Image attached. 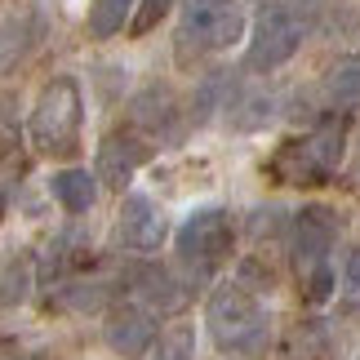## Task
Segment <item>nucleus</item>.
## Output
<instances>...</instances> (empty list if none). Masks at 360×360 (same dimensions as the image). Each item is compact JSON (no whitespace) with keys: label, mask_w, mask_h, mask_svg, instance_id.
<instances>
[{"label":"nucleus","mask_w":360,"mask_h":360,"mask_svg":"<svg viewBox=\"0 0 360 360\" xmlns=\"http://www.w3.org/2000/svg\"><path fill=\"white\" fill-rule=\"evenodd\" d=\"M271 112H276V98L267 89H245L227 103V120L236 124V129H262V124L271 120Z\"/></svg>","instance_id":"9b49d317"},{"label":"nucleus","mask_w":360,"mask_h":360,"mask_svg":"<svg viewBox=\"0 0 360 360\" xmlns=\"http://www.w3.org/2000/svg\"><path fill=\"white\" fill-rule=\"evenodd\" d=\"M143 156H147V147L138 143L134 134H107L98 143V178L112 191H124L129 178H134V169L143 165Z\"/></svg>","instance_id":"9d476101"},{"label":"nucleus","mask_w":360,"mask_h":360,"mask_svg":"<svg viewBox=\"0 0 360 360\" xmlns=\"http://www.w3.org/2000/svg\"><path fill=\"white\" fill-rule=\"evenodd\" d=\"M32 138L45 156H67L76 151L80 138V89L72 76L49 80L45 94H40L36 112H32Z\"/></svg>","instance_id":"f03ea898"},{"label":"nucleus","mask_w":360,"mask_h":360,"mask_svg":"<svg viewBox=\"0 0 360 360\" xmlns=\"http://www.w3.org/2000/svg\"><path fill=\"white\" fill-rule=\"evenodd\" d=\"M191 352H196V334H191L187 325H174V329L160 334L156 356H151V360H191Z\"/></svg>","instance_id":"f3484780"},{"label":"nucleus","mask_w":360,"mask_h":360,"mask_svg":"<svg viewBox=\"0 0 360 360\" xmlns=\"http://www.w3.org/2000/svg\"><path fill=\"white\" fill-rule=\"evenodd\" d=\"M302 45V22L285 5H262L254 18V40H249V72H276L294 58Z\"/></svg>","instance_id":"20e7f679"},{"label":"nucleus","mask_w":360,"mask_h":360,"mask_svg":"<svg viewBox=\"0 0 360 360\" xmlns=\"http://www.w3.org/2000/svg\"><path fill=\"white\" fill-rule=\"evenodd\" d=\"M138 294H143L151 307H160V311H174L178 302H183V289L174 285V276L169 271H156V267H147V271H138Z\"/></svg>","instance_id":"4468645a"},{"label":"nucleus","mask_w":360,"mask_h":360,"mask_svg":"<svg viewBox=\"0 0 360 360\" xmlns=\"http://www.w3.org/2000/svg\"><path fill=\"white\" fill-rule=\"evenodd\" d=\"M245 32V18L236 9V0H183V22H178V49L196 45L200 49H231Z\"/></svg>","instance_id":"7ed1b4c3"},{"label":"nucleus","mask_w":360,"mask_h":360,"mask_svg":"<svg viewBox=\"0 0 360 360\" xmlns=\"http://www.w3.org/2000/svg\"><path fill=\"white\" fill-rule=\"evenodd\" d=\"M329 289H334V276H329V267H321V271L307 276V298H311V302H325Z\"/></svg>","instance_id":"412c9836"},{"label":"nucleus","mask_w":360,"mask_h":360,"mask_svg":"<svg viewBox=\"0 0 360 360\" xmlns=\"http://www.w3.org/2000/svg\"><path fill=\"white\" fill-rule=\"evenodd\" d=\"M231 249V218L227 210H196L178 227V258L191 262V267L210 271L214 262H223Z\"/></svg>","instance_id":"39448f33"},{"label":"nucleus","mask_w":360,"mask_h":360,"mask_svg":"<svg viewBox=\"0 0 360 360\" xmlns=\"http://www.w3.org/2000/svg\"><path fill=\"white\" fill-rule=\"evenodd\" d=\"M116 231H120V245H124V249L151 254V249H160V240H165V231H169V223H165L160 205H151L143 191H129V196L120 200Z\"/></svg>","instance_id":"0eeeda50"},{"label":"nucleus","mask_w":360,"mask_h":360,"mask_svg":"<svg viewBox=\"0 0 360 360\" xmlns=\"http://www.w3.org/2000/svg\"><path fill=\"white\" fill-rule=\"evenodd\" d=\"M338 160H342V124L329 120V124H321L311 138H302V143L285 147L281 169L302 183V178H325L329 169H338Z\"/></svg>","instance_id":"423d86ee"},{"label":"nucleus","mask_w":360,"mask_h":360,"mask_svg":"<svg viewBox=\"0 0 360 360\" xmlns=\"http://www.w3.org/2000/svg\"><path fill=\"white\" fill-rule=\"evenodd\" d=\"M169 5H174V0H143V5H138V18H134V32L138 36L151 32V27L160 22V13H169Z\"/></svg>","instance_id":"6ab92c4d"},{"label":"nucleus","mask_w":360,"mask_h":360,"mask_svg":"<svg viewBox=\"0 0 360 360\" xmlns=\"http://www.w3.org/2000/svg\"><path fill=\"white\" fill-rule=\"evenodd\" d=\"M205 329H210V338L223 352L245 356L267 342V311L240 285H223V289H214L210 307H205Z\"/></svg>","instance_id":"f257e3e1"},{"label":"nucleus","mask_w":360,"mask_h":360,"mask_svg":"<svg viewBox=\"0 0 360 360\" xmlns=\"http://www.w3.org/2000/svg\"><path fill=\"white\" fill-rule=\"evenodd\" d=\"M27 294V262L13 258L5 271H0V302H18Z\"/></svg>","instance_id":"a211bd4d"},{"label":"nucleus","mask_w":360,"mask_h":360,"mask_svg":"<svg viewBox=\"0 0 360 360\" xmlns=\"http://www.w3.org/2000/svg\"><path fill=\"white\" fill-rule=\"evenodd\" d=\"M342 298L360 307V249L347 254V267H342Z\"/></svg>","instance_id":"aec40b11"},{"label":"nucleus","mask_w":360,"mask_h":360,"mask_svg":"<svg viewBox=\"0 0 360 360\" xmlns=\"http://www.w3.org/2000/svg\"><path fill=\"white\" fill-rule=\"evenodd\" d=\"M151 342H156V325L143 307H116L107 316V347L124 360H138Z\"/></svg>","instance_id":"1a4fd4ad"},{"label":"nucleus","mask_w":360,"mask_h":360,"mask_svg":"<svg viewBox=\"0 0 360 360\" xmlns=\"http://www.w3.org/2000/svg\"><path fill=\"white\" fill-rule=\"evenodd\" d=\"M53 196H58V205H63V210H72V214H85V210H94L98 183L89 178V169H63L58 178H53Z\"/></svg>","instance_id":"f8f14e48"},{"label":"nucleus","mask_w":360,"mask_h":360,"mask_svg":"<svg viewBox=\"0 0 360 360\" xmlns=\"http://www.w3.org/2000/svg\"><path fill=\"white\" fill-rule=\"evenodd\" d=\"M325 89H329V98H338V103L360 98V58H338L325 76Z\"/></svg>","instance_id":"dca6fc26"},{"label":"nucleus","mask_w":360,"mask_h":360,"mask_svg":"<svg viewBox=\"0 0 360 360\" xmlns=\"http://www.w3.org/2000/svg\"><path fill=\"white\" fill-rule=\"evenodd\" d=\"M129 9H134V0H94V9H89V32L107 40V36H116L124 18H129Z\"/></svg>","instance_id":"2eb2a0df"},{"label":"nucleus","mask_w":360,"mask_h":360,"mask_svg":"<svg viewBox=\"0 0 360 360\" xmlns=\"http://www.w3.org/2000/svg\"><path fill=\"white\" fill-rule=\"evenodd\" d=\"M0 360H27V356H18V352H0Z\"/></svg>","instance_id":"4be33fe9"},{"label":"nucleus","mask_w":360,"mask_h":360,"mask_svg":"<svg viewBox=\"0 0 360 360\" xmlns=\"http://www.w3.org/2000/svg\"><path fill=\"white\" fill-rule=\"evenodd\" d=\"M0 200H5V196H0Z\"/></svg>","instance_id":"5701e85b"},{"label":"nucleus","mask_w":360,"mask_h":360,"mask_svg":"<svg viewBox=\"0 0 360 360\" xmlns=\"http://www.w3.org/2000/svg\"><path fill=\"white\" fill-rule=\"evenodd\" d=\"M32 49V13H13L0 22V72H9Z\"/></svg>","instance_id":"ddd939ff"},{"label":"nucleus","mask_w":360,"mask_h":360,"mask_svg":"<svg viewBox=\"0 0 360 360\" xmlns=\"http://www.w3.org/2000/svg\"><path fill=\"white\" fill-rule=\"evenodd\" d=\"M334 227L338 223H334V214H329L325 205H311V210L298 214V223H294V262H298L302 276L325 267V254H329V245H334Z\"/></svg>","instance_id":"6e6552de"}]
</instances>
